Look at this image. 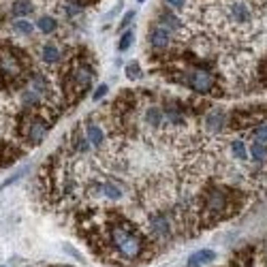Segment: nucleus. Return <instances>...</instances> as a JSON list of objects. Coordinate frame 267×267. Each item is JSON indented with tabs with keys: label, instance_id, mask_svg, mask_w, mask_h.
<instances>
[{
	"label": "nucleus",
	"instance_id": "obj_1",
	"mask_svg": "<svg viewBox=\"0 0 267 267\" xmlns=\"http://www.w3.org/2000/svg\"><path fill=\"white\" fill-rule=\"evenodd\" d=\"M107 244H109L113 255L122 259V261H137L146 250V240L124 222H115V225L109 227Z\"/></svg>",
	"mask_w": 267,
	"mask_h": 267
},
{
	"label": "nucleus",
	"instance_id": "obj_2",
	"mask_svg": "<svg viewBox=\"0 0 267 267\" xmlns=\"http://www.w3.org/2000/svg\"><path fill=\"white\" fill-rule=\"evenodd\" d=\"M49 124H54L52 120H47L45 115H39V113H32L21 122L19 126V133H21V139L28 141L30 146H39V143L45 141V137L49 133Z\"/></svg>",
	"mask_w": 267,
	"mask_h": 267
},
{
	"label": "nucleus",
	"instance_id": "obj_3",
	"mask_svg": "<svg viewBox=\"0 0 267 267\" xmlns=\"http://www.w3.org/2000/svg\"><path fill=\"white\" fill-rule=\"evenodd\" d=\"M92 79H94V69H92V64H88L86 60L73 62V67L69 71V79H67L69 92L71 94H82V92L90 88Z\"/></svg>",
	"mask_w": 267,
	"mask_h": 267
},
{
	"label": "nucleus",
	"instance_id": "obj_4",
	"mask_svg": "<svg viewBox=\"0 0 267 267\" xmlns=\"http://www.w3.org/2000/svg\"><path fill=\"white\" fill-rule=\"evenodd\" d=\"M179 82L186 84L190 90L199 92V94H210L214 90V75L210 71L205 69H190L186 71V73L179 77Z\"/></svg>",
	"mask_w": 267,
	"mask_h": 267
},
{
	"label": "nucleus",
	"instance_id": "obj_5",
	"mask_svg": "<svg viewBox=\"0 0 267 267\" xmlns=\"http://www.w3.org/2000/svg\"><path fill=\"white\" fill-rule=\"evenodd\" d=\"M24 75V62L17 52H0V79L2 82H15Z\"/></svg>",
	"mask_w": 267,
	"mask_h": 267
},
{
	"label": "nucleus",
	"instance_id": "obj_6",
	"mask_svg": "<svg viewBox=\"0 0 267 267\" xmlns=\"http://www.w3.org/2000/svg\"><path fill=\"white\" fill-rule=\"evenodd\" d=\"M173 229H176V220L169 212H156L150 216V233L156 237L158 242H169L173 235Z\"/></svg>",
	"mask_w": 267,
	"mask_h": 267
},
{
	"label": "nucleus",
	"instance_id": "obj_7",
	"mask_svg": "<svg viewBox=\"0 0 267 267\" xmlns=\"http://www.w3.org/2000/svg\"><path fill=\"white\" fill-rule=\"evenodd\" d=\"M231 205V199H229V190L225 188H210L205 192V199H203V207L210 216H222L227 212V207Z\"/></svg>",
	"mask_w": 267,
	"mask_h": 267
},
{
	"label": "nucleus",
	"instance_id": "obj_8",
	"mask_svg": "<svg viewBox=\"0 0 267 267\" xmlns=\"http://www.w3.org/2000/svg\"><path fill=\"white\" fill-rule=\"evenodd\" d=\"M229 17L237 24H248L252 19V9L246 0H231L229 4Z\"/></svg>",
	"mask_w": 267,
	"mask_h": 267
},
{
	"label": "nucleus",
	"instance_id": "obj_9",
	"mask_svg": "<svg viewBox=\"0 0 267 267\" xmlns=\"http://www.w3.org/2000/svg\"><path fill=\"white\" fill-rule=\"evenodd\" d=\"M148 41L154 49H167L171 45V32L165 30L163 26H152L148 34Z\"/></svg>",
	"mask_w": 267,
	"mask_h": 267
},
{
	"label": "nucleus",
	"instance_id": "obj_10",
	"mask_svg": "<svg viewBox=\"0 0 267 267\" xmlns=\"http://www.w3.org/2000/svg\"><path fill=\"white\" fill-rule=\"evenodd\" d=\"M98 192L103 194V197H107L109 201H120L122 197H124V188H122L118 182H113V179H105V182H100L98 184Z\"/></svg>",
	"mask_w": 267,
	"mask_h": 267
},
{
	"label": "nucleus",
	"instance_id": "obj_11",
	"mask_svg": "<svg viewBox=\"0 0 267 267\" xmlns=\"http://www.w3.org/2000/svg\"><path fill=\"white\" fill-rule=\"evenodd\" d=\"M84 133H86V137H88L90 146L100 148L105 143V131H103V126L94 124V122H88V124L84 126Z\"/></svg>",
	"mask_w": 267,
	"mask_h": 267
},
{
	"label": "nucleus",
	"instance_id": "obj_12",
	"mask_svg": "<svg viewBox=\"0 0 267 267\" xmlns=\"http://www.w3.org/2000/svg\"><path fill=\"white\" fill-rule=\"evenodd\" d=\"M11 13L15 17L24 19V17H28V15H32L34 13V2H30V0H13Z\"/></svg>",
	"mask_w": 267,
	"mask_h": 267
},
{
	"label": "nucleus",
	"instance_id": "obj_13",
	"mask_svg": "<svg viewBox=\"0 0 267 267\" xmlns=\"http://www.w3.org/2000/svg\"><path fill=\"white\" fill-rule=\"evenodd\" d=\"M158 26H163L165 30H169L171 34L182 30V21H179L178 15H173V13H163L161 19H158Z\"/></svg>",
	"mask_w": 267,
	"mask_h": 267
},
{
	"label": "nucleus",
	"instance_id": "obj_14",
	"mask_svg": "<svg viewBox=\"0 0 267 267\" xmlns=\"http://www.w3.org/2000/svg\"><path fill=\"white\" fill-rule=\"evenodd\" d=\"M60 49H58L56 45H52V43H49V45H45L41 49V58H43V62L45 64H49V67H54V64H58L60 62Z\"/></svg>",
	"mask_w": 267,
	"mask_h": 267
},
{
	"label": "nucleus",
	"instance_id": "obj_15",
	"mask_svg": "<svg viewBox=\"0 0 267 267\" xmlns=\"http://www.w3.org/2000/svg\"><path fill=\"white\" fill-rule=\"evenodd\" d=\"M71 141H73V152L75 154H88L90 148H92L86 133H75L73 137H71Z\"/></svg>",
	"mask_w": 267,
	"mask_h": 267
},
{
	"label": "nucleus",
	"instance_id": "obj_16",
	"mask_svg": "<svg viewBox=\"0 0 267 267\" xmlns=\"http://www.w3.org/2000/svg\"><path fill=\"white\" fill-rule=\"evenodd\" d=\"M225 120H227V115L222 111H212L205 115V126L210 128V131H220V128L225 126Z\"/></svg>",
	"mask_w": 267,
	"mask_h": 267
},
{
	"label": "nucleus",
	"instance_id": "obj_17",
	"mask_svg": "<svg viewBox=\"0 0 267 267\" xmlns=\"http://www.w3.org/2000/svg\"><path fill=\"white\" fill-rule=\"evenodd\" d=\"M163 120H165V113H163L161 107H148L146 109V122L150 126H154V128L161 126Z\"/></svg>",
	"mask_w": 267,
	"mask_h": 267
},
{
	"label": "nucleus",
	"instance_id": "obj_18",
	"mask_svg": "<svg viewBox=\"0 0 267 267\" xmlns=\"http://www.w3.org/2000/svg\"><path fill=\"white\" fill-rule=\"evenodd\" d=\"M37 28H39L43 34H52L56 28H58V21H56V17H52V15H43V17L37 19Z\"/></svg>",
	"mask_w": 267,
	"mask_h": 267
},
{
	"label": "nucleus",
	"instance_id": "obj_19",
	"mask_svg": "<svg viewBox=\"0 0 267 267\" xmlns=\"http://www.w3.org/2000/svg\"><path fill=\"white\" fill-rule=\"evenodd\" d=\"M231 152H233V156L237 158V161H246V158H248V148H246V143L240 141V139L231 141Z\"/></svg>",
	"mask_w": 267,
	"mask_h": 267
},
{
	"label": "nucleus",
	"instance_id": "obj_20",
	"mask_svg": "<svg viewBox=\"0 0 267 267\" xmlns=\"http://www.w3.org/2000/svg\"><path fill=\"white\" fill-rule=\"evenodd\" d=\"M250 154H252V158H255V163L267 161V148H265V143L255 141V143L250 146Z\"/></svg>",
	"mask_w": 267,
	"mask_h": 267
},
{
	"label": "nucleus",
	"instance_id": "obj_21",
	"mask_svg": "<svg viewBox=\"0 0 267 267\" xmlns=\"http://www.w3.org/2000/svg\"><path fill=\"white\" fill-rule=\"evenodd\" d=\"M192 259H194V261H197L201 267H203V265H207V263H212V261H214V259H216V252H214V250H210V248H205V250L194 252Z\"/></svg>",
	"mask_w": 267,
	"mask_h": 267
},
{
	"label": "nucleus",
	"instance_id": "obj_22",
	"mask_svg": "<svg viewBox=\"0 0 267 267\" xmlns=\"http://www.w3.org/2000/svg\"><path fill=\"white\" fill-rule=\"evenodd\" d=\"M13 28H15L17 34H24V37H30V34L34 32V26L30 24V21H26V19H15Z\"/></svg>",
	"mask_w": 267,
	"mask_h": 267
},
{
	"label": "nucleus",
	"instance_id": "obj_23",
	"mask_svg": "<svg viewBox=\"0 0 267 267\" xmlns=\"http://www.w3.org/2000/svg\"><path fill=\"white\" fill-rule=\"evenodd\" d=\"M252 139L259 143H267V122H261L252 128Z\"/></svg>",
	"mask_w": 267,
	"mask_h": 267
},
{
	"label": "nucleus",
	"instance_id": "obj_24",
	"mask_svg": "<svg viewBox=\"0 0 267 267\" xmlns=\"http://www.w3.org/2000/svg\"><path fill=\"white\" fill-rule=\"evenodd\" d=\"M133 41H135V32L133 30H124V34H122L120 41H118V49L120 52H126V49L133 45Z\"/></svg>",
	"mask_w": 267,
	"mask_h": 267
},
{
	"label": "nucleus",
	"instance_id": "obj_25",
	"mask_svg": "<svg viewBox=\"0 0 267 267\" xmlns=\"http://www.w3.org/2000/svg\"><path fill=\"white\" fill-rule=\"evenodd\" d=\"M141 75H143V71H141V67L137 62H131L126 67V77L131 79V82H137V79H141Z\"/></svg>",
	"mask_w": 267,
	"mask_h": 267
},
{
	"label": "nucleus",
	"instance_id": "obj_26",
	"mask_svg": "<svg viewBox=\"0 0 267 267\" xmlns=\"http://www.w3.org/2000/svg\"><path fill=\"white\" fill-rule=\"evenodd\" d=\"M107 92H109V86H107V84H100L98 88L94 90V94H92V100H94V103H98V100L103 98V96L107 94Z\"/></svg>",
	"mask_w": 267,
	"mask_h": 267
},
{
	"label": "nucleus",
	"instance_id": "obj_27",
	"mask_svg": "<svg viewBox=\"0 0 267 267\" xmlns=\"http://www.w3.org/2000/svg\"><path fill=\"white\" fill-rule=\"evenodd\" d=\"M26 171H28V167H24V169H21L19 173H15V176H11V178H9V179H6V182H4V184H2V188H6V186H11L13 182H17V179H21V178H24V176H26Z\"/></svg>",
	"mask_w": 267,
	"mask_h": 267
},
{
	"label": "nucleus",
	"instance_id": "obj_28",
	"mask_svg": "<svg viewBox=\"0 0 267 267\" xmlns=\"http://www.w3.org/2000/svg\"><path fill=\"white\" fill-rule=\"evenodd\" d=\"M133 19H135V11H126V15H124V19L120 21V28L124 30L126 26H131L133 24Z\"/></svg>",
	"mask_w": 267,
	"mask_h": 267
},
{
	"label": "nucleus",
	"instance_id": "obj_29",
	"mask_svg": "<svg viewBox=\"0 0 267 267\" xmlns=\"http://www.w3.org/2000/svg\"><path fill=\"white\" fill-rule=\"evenodd\" d=\"M165 2H167L171 9H184L186 6V0H165Z\"/></svg>",
	"mask_w": 267,
	"mask_h": 267
},
{
	"label": "nucleus",
	"instance_id": "obj_30",
	"mask_svg": "<svg viewBox=\"0 0 267 267\" xmlns=\"http://www.w3.org/2000/svg\"><path fill=\"white\" fill-rule=\"evenodd\" d=\"M186 267H201V265H199V263H197V261H194V259L190 257V259H188V263H186Z\"/></svg>",
	"mask_w": 267,
	"mask_h": 267
},
{
	"label": "nucleus",
	"instance_id": "obj_31",
	"mask_svg": "<svg viewBox=\"0 0 267 267\" xmlns=\"http://www.w3.org/2000/svg\"><path fill=\"white\" fill-rule=\"evenodd\" d=\"M265 263H267V252H265Z\"/></svg>",
	"mask_w": 267,
	"mask_h": 267
}]
</instances>
